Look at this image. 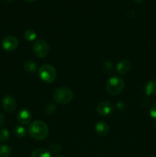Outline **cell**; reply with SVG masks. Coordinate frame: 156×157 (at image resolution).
I'll return each instance as SVG.
<instances>
[{
	"instance_id": "cell-26",
	"label": "cell",
	"mask_w": 156,
	"mask_h": 157,
	"mask_svg": "<svg viewBox=\"0 0 156 157\" xmlns=\"http://www.w3.org/2000/svg\"><path fill=\"white\" fill-rule=\"evenodd\" d=\"M8 3H12L15 1V0H6Z\"/></svg>"
},
{
	"instance_id": "cell-12",
	"label": "cell",
	"mask_w": 156,
	"mask_h": 157,
	"mask_svg": "<svg viewBox=\"0 0 156 157\" xmlns=\"http://www.w3.org/2000/svg\"><path fill=\"white\" fill-rule=\"evenodd\" d=\"M145 93L148 97L156 94V81H151L147 83L145 87Z\"/></svg>"
},
{
	"instance_id": "cell-3",
	"label": "cell",
	"mask_w": 156,
	"mask_h": 157,
	"mask_svg": "<svg viewBox=\"0 0 156 157\" xmlns=\"http://www.w3.org/2000/svg\"><path fill=\"white\" fill-rule=\"evenodd\" d=\"M38 75L44 82L50 84L56 79L57 72L54 67L50 64H43L38 69Z\"/></svg>"
},
{
	"instance_id": "cell-8",
	"label": "cell",
	"mask_w": 156,
	"mask_h": 157,
	"mask_svg": "<svg viewBox=\"0 0 156 157\" xmlns=\"http://www.w3.org/2000/svg\"><path fill=\"white\" fill-rule=\"evenodd\" d=\"M2 107L8 113H12L16 108V101L11 95H6L3 98L2 101Z\"/></svg>"
},
{
	"instance_id": "cell-10",
	"label": "cell",
	"mask_w": 156,
	"mask_h": 157,
	"mask_svg": "<svg viewBox=\"0 0 156 157\" xmlns=\"http://www.w3.org/2000/svg\"><path fill=\"white\" fill-rule=\"evenodd\" d=\"M17 119L18 122L21 124H28L32 121V115L29 110L27 109H22L20 110L17 115Z\"/></svg>"
},
{
	"instance_id": "cell-6",
	"label": "cell",
	"mask_w": 156,
	"mask_h": 157,
	"mask_svg": "<svg viewBox=\"0 0 156 157\" xmlns=\"http://www.w3.org/2000/svg\"><path fill=\"white\" fill-rule=\"evenodd\" d=\"M18 40L13 35L5 37L2 41V47L7 52H13L18 48Z\"/></svg>"
},
{
	"instance_id": "cell-16",
	"label": "cell",
	"mask_w": 156,
	"mask_h": 157,
	"mask_svg": "<svg viewBox=\"0 0 156 157\" xmlns=\"http://www.w3.org/2000/svg\"><path fill=\"white\" fill-rule=\"evenodd\" d=\"M12 148L7 145H0V157H9Z\"/></svg>"
},
{
	"instance_id": "cell-24",
	"label": "cell",
	"mask_w": 156,
	"mask_h": 157,
	"mask_svg": "<svg viewBox=\"0 0 156 157\" xmlns=\"http://www.w3.org/2000/svg\"><path fill=\"white\" fill-rule=\"evenodd\" d=\"M132 1L136 2H137V3H142L144 0H132Z\"/></svg>"
},
{
	"instance_id": "cell-20",
	"label": "cell",
	"mask_w": 156,
	"mask_h": 157,
	"mask_svg": "<svg viewBox=\"0 0 156 157\" xmlns=\"http://www.w3.org/2000/svg\"><path fill=\"white\" fill-rule=\"evenodd\" d=\"M149 114L152 119L156 121V102H154V104H151V106L150 107Z\"/></svg>"
},
{
	"instance_id": "cell-5",
	"label": "cell",
	"mask_w": 156,
	"mask_h": 157,
	"mask_svg": "<svg viewBox=\"0 0 156 157\" xmlns=\"http://www.w3.org/2000/svg\"><path fill=\"white\" fill-rule=\"evenodd\" d=\"M33 52L38 58H45L49 53V45L44 40H38L33 44Z\"/></svg>"
},
{
	"instance_id": "cell-27",
	"label": "cell",
	"mask_w": 156,
	"mask_h": 157,
	"mask_svg": "<svg viewBox=\"0 0 156 157\" xmlns=\"http://www.w3.org/2000/svg\"><path fill=\"white\" fill-rule=\"evenodd\" d=\"M55 157H65V156H62V155H58V156H56Z\"/></svg>"
},
{
	"instance_id": "cell-25",
	"label": "cell",
	"mask_w": 156,
	"mask_h": 157,
	"mask_svg": "<svg viewBox=\"0 0 156 157\" xmlns=\"http://www.w3.org/2000/svg\"><path fill=\"white\" fill-rule=\"evenodd\" d=\"M24 1L27 2H33L37 1V0H24Z\"/></svg>"
},
{
	"instance_id": "cell-15",
	"label": "cell",
	"mask_w": 156,
	"mask_h": 157,
	"mask_svg": "<svg viewBox=\"0 0 156 157\" xmlns=\"http://www.w3.org/2000/svg\"><path fill=\"white\" fill-rule=\"evenodd\" d=\"M36 37L37 34L33 29H27L24 32V38L27 41H33Z\"/></svg>"
},
{
	"instance_id": "cell-11",
	"label": "cell",
	"mask_w": 156,
	"mask_h": 157,
	"mask_svg": "<svg viewBox=\"0 0 156 157\" xmlns=\"http://www.w3.org/2000/svg\"><path fill=\"white\" fill-rule=\"evenodd\" d=\"M109 126L103 121H99L95 124V131L99 136H104L109 133Z\"/></svg>"
},
{
	"instance_id": "cell-23",
	"label": "cell",
	"mask_w": 156,
	"mask_h": 157,
	"mask_svg": "<svg viewBox=\"0 0 156 157\" xmlns=\"http://www.w3.org/2000/svg\"><path fill=\"white\" fill-rule=\"evenodd\" d=\"M4 122H5L4 115H3L2 113H0V127H1L3 124H4Z\"/></svg>"
},
{
	"instance_id": "cell-18",
	"label": "cell",
	"mask_w": 156,
	"mask_h": 157,
	"mask_svg": "<svg viewBox=\"0 0 156 157\" xmlns=\"http://www.w3.org/2000/svg\"><path fill=\"white\" fill-rule=\"evenodd\" d=\"M10 137L9 130L6 129H2L0 130V142H6L9 140Z\"/></svg>"
},
{
	"instance_id": "cell-1",
	"label": "cell",
	"mask_w": 156,
	"mask_h": 157,
	"mask_svg": "<svg viewBox=\"0 0 156 157\" xmlns=\"http://www.w3.org/2000/svg\"><path fill=\"white\" fill-rule=\"evenodd\" d=\"M29 135L38 140H44L49 133V129L47 124L42 121H35L31 123L28 127Z\"/></svg>"
},
{
	"instance_id": "cell-17",
	"label": "cell",
	"mask_w": 156,
	"mask_h": 157,
	"mask_svg": "<svg viewBox=\"0 0 156 157\" xmlns=\"http://www.w3.org/2000/svg\"><path fill=\"white\" fill-rule=\"evenodd\" d=\"M14 132H15V134L18 137H24L26 135V133H27L25 128L21 127V126H17V127H15Z\"/></svg>"
},
{
	"instance_id": "cell-14",
	"label": "cell",
	"mask_w": 156,
	"mask_h": 157,
	"mask_svg": "<svg viewBox=\"0 0 156 157\" xmlns=\"http://www.w3.org/2000/svg\"><path fill=\"white\" fill-rule=\"evenodd\" d=\"M24 70L29 73H35L38 69V66L37 64L33 61L32 60H28L26 61L24 64Z\"/></svg>"
},
{
	"instance_id": "cell-2",
	"label": "cell",
	"mask_w": 156,
	"mask_h": 157,
	"mask_svg": "<svg viewBox=\"0 0 156 157\" xmlns=\"http://www.w3.org/2000/svg\"><path fill=\"white\" fill-rule=\"evenodd\" d=\"M73 93L71 89L66 87H60L54 91V101L58 104H67L73 100Z\"/></svg>"
},
{
	"instance_id": "cell-13",
	"label": "cell",
	"mask_w": 156,
	"mask_h": 157,
	"mask_svg": "<svg viewBox=\"0 0 156 157\" xmlns=\"http://www.w3.org/2000/svg\"><path fill=\"white\" fill-rule=\"evenodd\" d=\"M30 157H51V155H50V152L47 151L45 149L39 148L34 150Z\"/></svg>"
},
{
	"instance_id": "cell-7",
	"label": "cell",
	"mask_w": 156,
	"mask_h": 157,
	"mask_svg": "<svg viewBox=\"0 0 156 157\" xmlns=\"http://www.w3.org/2000/svg\"><path fill=\"white\" fill-rule=\"evenodd\" d=\"M113 110V105L110 101H104L99 103L96 107L97 113L102 117H106L111 113Z\"/></svg>"
},
{
	"instance_id": "cell-4",
	"label": "cell",
	"mask_w": 156,
	"mask_h": 157,
	"mask_svg": "<svg viewBox=\"0 0 156 157\" xmlns=\"http://www.w3.org/2000/svg\"><path fill=\"white\" fill-rule=\"evenodd\" d=\"M124 88V81L119 77H112L106 83V91L111 95H117Z\"/></svg>"
},
{
	"instance_id": "cell-19",
	"label": "cell",
	"mask_w": 156,
	"mask_h": 157,
	"mask_svg": "<svg viewBox=\"0 0 156 157\" xmlns=\"http://www.w3.org/2000/svg\"><path fill=\"white\" fill-rule=\"evenodd\" d=\"M102 69H103L104 71L107 74H110L113 72V64L111 63V61H106L103 63L102 64Z\"/></svg>"
},
{
	"instance_id": "cell-28",
	"label": "cell",
	"mask_w": 156,
	"mask_h": 157,
	"mask_svg": "<svg viewBox=\"0 0 156 157\" xmlns=\"http://www.w3.org/2000/svg\"><path fill=\"white\" fill-rule=\"evenodd\" d=\"M152 157H156V156H152Z\"/></svg>"
},
{
	"instance_id": "cell-29",
	"label": "cell",
	"mask_w": 156,
	"mask_h": 157,
	"mask_svg": "<svg viewBox=\"0 0 156 157\" xmlns=\"http://www.w3.org/2000/svg\"><path fill=\"white\" fill-rule=\"evenodd\" d=\"M0 1H1V0H0Z\"/></svg>"
},
{
	"instance_id": "cell-22",
	"label": "cell",
	"mask_w": 156,
	"mask_h": 157,
	"mask_svg": "<svg viewBox=\"0 0 156 157\" xmlns=\"http://www.w3.org/2000/svg\"><path fill=\"white\" fill-rule=\"evenodd\" d=\"M55 110V107L53 105V104H47L46 106V108H45V113H48V114H51L52 113H54Z\"/></svg>"
},
{
	"instance_id": "cell-21",
	"label": "cell",
	"mask_w": 156,
	"mask_h": 157,
	"mask_svg": "<svg viewBox=\"0 0 156 157\" xmlns=\"http://www.w3.org/2000/svg\"><path fill=\"white\" fill-rule=\"evenodd\" d=\"M61 145H60V144H56V143H55V144H52L51 147H50V150H51V151L53 152V153H58V152L61 150Z\"/></svg>"
},
{
	"instance_id": "cell-9",
	"label": "cell",
	"mask_w": 156,
	"mask_h": 157,
	"mask_svg": "<svg viewBox=\"0 0 156 157\" xmlns=\"http://www.w3.org/2000/svg\"><path fill=\"white\" fill-rule=\"evenodd\" d=\"M132 67V64L130 61L126 59H123L122 61H119L116 67V71H117L118 74L121 75H127L128 72L130 71Z\"/></svg>"
}]
</instances>
